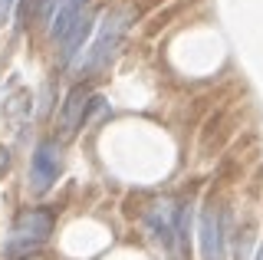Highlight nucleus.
<instances>
[{"label":"nucleus","mask_w":263,"mask_h":260,"mask_svg":"<svg viewBox=\"0 0 263 260\" xmlns=\"http://www.w3.org/2000/svg\"><path fill=\"white\" fill-rule=\"evenodd\" d=\"M89 102H92L89 89L76 86V89L69 92V99H66L63 112H60V135H63V139H72V135H76L79 128L86 125V119H89Z\"/></svg>","instance_id":"5"},{"label":"nucleus","mask_w":263,"mask_h":260,"mask_svg":"<svg viewBox=\"0 0 263 260\" xmlns=\"http://www.w3.org/2000/svg\"><path fill=\"white\" fill-rule=\"evenodd\" d=\"M201 257L204 260H224V217L217 208H204L201 211Z\"/></svg>","instance_id":"4"},{"label":"nucleus","mask_w":263,"mask_h":260,"mask_svg":"<svg viewBox=\"0 0 263 260\" xmlns=\"http://www.w3.org/2000/svg\"><path fill=\"white\" fill-rule=\"evenodd\" d=\"M10 10H13V0H0V23L10 17Z\"/></svg>","instance_id":"9"},{"label":"nucleus","mask_w":263,"mask_h":260,"mask_svg":"<svg viewBox=\"0 0 263 260\" xmlns=\"http://www.w3.org/2000/svg\"><path fill=\"white\" fill-rule=\"evenodd\" d=\"M257 260H263V247H260V250H257Z\"/></svg>","instance_id":"10"},{"label":"nucleus","mask_w":263,"mask_h":260,"mask_svg":"<svg viewBox=\"0 0 263 260\" xmlns=\"http://www.w3.org/2000/svg\"><path fill=\"white\" fill-rule=\"evenodd\" d=\"M145 224H148V231H152L155 240L171 244V237H175V231H178V208L171 205V201H158V205L148 211Z\"/></svg>","instance_id":"7"},{"label":"nucleus","mask_w":263,"mask_h":260,"mask_svg":"<svg viewBox=\"0 0 263 260\" xmlns=\"http://www.w3.org/2000/svg\"><path fill=\"white\" fill-rule=\"evenodd\" d=\"M92 30H96V17H92V10H82L79 17H76V23H72L69 30L60 36V43H63V50H60V56H63V63H72V56L79 53V46L86 43L89 36H92Z\"/></svg>","instance_id":"6"},{"label":"nucleus","mask_w":263,"mask_h":260,"mask_svg":"<svg viewBox=\"0 0 263 260\" xmlns=\"http://www.w3.org/2000/svg\"><path fill=\"white\" fill-rule=\"evenodd\" d=\"M125 20H128V13H122V10L105 13V20L99 23V30H96V40L89 43V50H86V56H82V63H79L82 72L102 69L105 63L115 56V50H119V43H122V36H125V27H128Z\"/></svg>","instance_id":"2"},{"label":"nucleus","mask_w":263,"mask_h":260,"mask_svg":"<svg viewBox=\"0 0 263 260\" xmlns=\"http://www.w3.org/2000/svg\"><path fill=\"white\" fill-rule=\"evenodd\" d=\"M49 231H53V217H49L46 211H27V214H20L16 224H13V231H10V237L4 244L7 257L10 260L30 257L40 244H46Z\"/></svg>","instance_id":"1"},{"label":"nucleus","mask_w":263,"mask_h":260,"mask_svg":"<svg viewBox=\"0 0 263 260\" xmlns=\"http://www.w3.org/2000/svg\"><path fill=\"white\" fill-rule=\"evenodd\" d=\"M7 168H10V152H7L4 145H0V175H4Z\"/></svg>","instance_id":"8"},{"label":"nucleus","mask_w":263,"mask_h":260,"mask_svg":"<svg viewBox=\"0 0 263 260\" xmlns=\"http://www.w3.org/2000/svg\"><path fill=\"white\" fill-rule=\"evenodd\" d=\"M56 175H60V145L56 142H40L36 152H33V161H30V184L36 194H43L53 188Z\"/></svg>","instance_id":"3"}]
</instances>
